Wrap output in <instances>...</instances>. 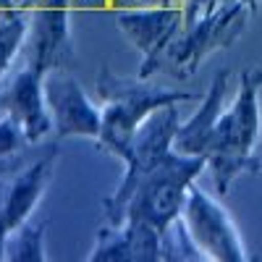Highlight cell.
<instances>
[{
  "label": "cell",
  "mask_w": 262,
  "mask_h": 262,
  "mask_svg": "<svg viewBox=\"0 0 262 262\" xmlns=\"http://www.w3.org/2000/svg\"><path fill=\"white\" fill-rule=\"evenodd\" d=\"M160 242H163V259L165 262H200V259H205V254L194 244V238H191L181 215L165 226Z\"/></svg>",
  "instance_id": "obj_16"
},
{
  "label": "cell",
  "mask_w": 262,
  "mask_h": 262,
  "mask_svg": "<svg viewBox=\"0 0 262 262\" xmlns=\"http://www.w3.org/2000/svg\"><path fill=\"white\" fill-rule=\"evenodd\" d=\"M242 3H247V6L252 8V13H254V11L259 8V3H262V0H242Z\"/></svg>",
  "instance_id": "obj_18"
},
{
  "label": "cell",
  "mask_w": 262,
  "mask_h": 262,
  "mask_svg": "<svg viewBox=\"0 0 262 262\" xmlns=\"http://www.w3.org/2000/svg\"><path fill=\"white\" fill-rule=\"evenodd\" d=\"M53 165H55V149L29 165L16 168V173L8 181L6 202H3V228L8 236L24 226L27 217L34 212L37 202L42 200V194L53 181Z\"/></svg>",
  "instance_id": "obj_12"
},
{
  "label": "cell",
  "mask_w": 262,
  "mask_h": 262,
  "mask_svg": "<svg viewBox=\"0 0 262 262\" xmlns=\"http://www.w3.org/2000/svg\"><path fill=\"white\" fill-rule=\"evenodd\" d=\"M71 0H32L27 60L37 71H71L76 66V48L71 34Z\"/></svg>",
  "instance_id": "obj_5"
},
{
  "label": "cell",
  "mask_w": 262,
  "mask_h": 262,
  "mask_svg": "<svg viewBox=\"0 0 262 262\" xmlns=\"http://www.w3.org/2000/svg\"><path fill=\"white\" fill-rule=\"evenodd\" d=\"M181 126V118H179V105H170V107H163V111L152 113L142 126L139 131L131 139V147L123 158V179L121 184L116 186V191L111 196H105V202H118L123 196L139 184V179L144 173H149L155 168L168 152L173 149V139H176V131Z\"/></svg>",
  "instance_id": "obj_9"
},
{
  "label": "cell",
  "mask_w": 262,
  "mask_h": 262,
  "mask_svg": "<svg viewBox=\"0 0 262 262\" xmlns=\"http://www.w3.org/2000/svg\"><path fill=\"white\" fill-rule=\"evenodd\" d=\"M181 217L194 238V244L205 254V259H215V262L249 259L244 238L238 233L233 217L228 215V210L217 200H212L210 194H205L200 186H191Z\"/></svg>",
  "instance_id": "obj_6"
},
{
  "label": "cell",
  "mask_w": 262,
  "mask_h": 262,
  "mask_svg": "<svg viewBox=\"0 0 262 262\" xmlns=\"http://www.w3.org/2000/svg\"><path fill=\"white\" fill-rule=\"evenodd\" d=\"M221 0H181V8H184V24H191L194 18H200L202 13L212 11Z\"/></svg>",
  "instance_id": "obj_17"
},
{
  "label": "cell",
  "mask_w": 262,
  "mask_h": 262,
  "mask_svg": "<svg viewBox=\"0 0 262 262\" xmlns=\"http://www.w3.org/2000/svg\"><path fill=\"white\" fill-rule=\"evenodd\" d=\"M262 69L249 66L238 76V92L233 102L221 113L207 144V168L212 173L215 189L221 194L231 191V184L244 173H259L262 163L257 158V142L262 131Z\"/></svg>",
  "instance_id": "obj_1"
},
{
  "label": "cell",
  "mask_w": 262,
  "mask_h": 262,
  "mask_svg": "<svg viewBox=\"0 0 262 262\" xmlns=\"http://www.w3.org/2000/svg\"><path fill=\"white\" fill-rule=\"evenodd\" d=\"M45 228H48V223H39V226L24 223L21 228H16L6 242V259H16V262L48 259V254H45Z\"/></svg>",
  "instance_id": "obj_15"
},
{
  "label": "cell",
  "mask_w": 262,
  "mask_h": 262,
  "mask_svg": "<svg viewBox=\"0 0 262 262\" xmlns=\"http://www.w3.org/2000/svg\"><path fill=\"white\" fill-rule=\"evenodd\" d=\"M252 8L242 0H221L212 11L184 24L176 39L168 45L160 74L176 79H189L196 74L200 63L217 50H228L247 29V18Z\"/></svg>",
  "instance_id": "obj_4"
},
{
  "label": "cell",
  "mask_w": 262,
  "mask_h": 262,
  "mask_svg": "<svg viewBox=\"0 0 262 262\" xmlns=\"http://www.w3.org/2000/svg\"><path fill=\"white\" fill-rule=\"evenodd\" d=\"M205 168L207 160L202 155L170 149L149 173H144L123 200L102 202L105 221L113 226H121L123 221H144L163 233L165 226L184 212L186 196Z\"/></svg>",
  "instance_id": "obj_2"
},
{
  "label": "cell",
  "mask_w": 262,
  "mask_h": 262,
  "mask_svg": "<svg viewBox=\"0 0 262 262\" xmlns=\"http://www.w3.org/2000/svg\"><path fill=\"white\" fill-rule=\"evenodd\" d=\"M45 97L55 139L84 137L97 142L102 128V107L92 102V97L84 92L79 79L71 76V71L45 74Z\"/></svg>",
  "instance_id": "obj_8"
},
{
  "label": "cell",
  "mask_w": 262,
  "mask_h": 262,
  "mask_svg": "<svg viewBox=\"0 0 262 262\" xmlns=\"http://www.w3.org/2000/svg\"><path fill=\"white\" fill-rule=\"evenodd\" d=\"M228 79H231V71L223 69L212 76V84L207 95L202 97L200 102V111H196L191 118H186L179 131H176V139H173V149L179 152H186V155H202L207 152V144H210V137L215 131V123L223 113V105H226V92H228ZM207 160V158H205Z\"/></svg>",
  "instance_id": "obj_13"
},
{
  "label": "cell",
  "mask_w": 262,
  "mask_h": 262,
  "mask_svg": "<svg viewBox=\"0 0 262 262\" xmlns=\"http://www.w3.org/2000/svg\"><path fill=\"white\" fill-rule=\"evenodd\" d=\"M97 95L102 100V128L97 137V147L111 152L118 160L126 158L131 139L139 126L163 107L200 100V95L184 90H168V86L149 84L142 76H116L111 69H102L97 76Z\"/></svg>",
  "instance_id": "obj_3"
},
{
  "label": "cell",
  "mask_w": 262,
  "mask_h": 262,
  "mask_svg": "<svg viewBox=\"0 0 262 262\" xmlns=\"http://www.w3.org/2000/svg\"><path fill=\"white\" fill-rule=\"evenodd\" d=\"M29 34V3L8 0L0 13V84H3L11 63L24 50Z\"/></svg>",
  "instance_id": "obj_14"
},
{
  "label": "cell",
  "mask_w": 262,
  "mask_h": 262,
  "mask_svg": "<svg viewBox=\"0 0 262 262\" xmlns=\"http://www.w3.org/2000/svg\"><path fill=\"white\" fill-rule=\"evenodd\" d=\"M0 111L24 131L29 144H39L50 137L53 118L45 97V74L24 63L0 92Z\"/></svg>",
  "instance_id": "obj_10"
},
{
  "label": "cell",
  "mask_w": 262,
  "mask_h": 262,
  "mask_svg": "<svg viewBox=\"0 0 262 262\" xmlns=\"http://www.w3.org/2000/svg\"><path fill=\"white\" fill-rule=\"evenodd\" d=\"M116 27L142 53V66H139L137 76L149 79V76L160 74L165 50L184 27V8L181 6H158V8L118 11Z\"/></svg>",
  "instance_id": "obj_7"
},
{
  "label": "cell",
  "mask_w": 262,
  "mask_h": 262,
  "mask_svg": "<svg viewBox=\"0 0 262 262\" xmlns=\"http://www.w3.org/2000/svg\"><path fill=\"white\" fill-rule=\"evenodd\" d=\"M160 231L144 221L107 223L97 231L90 262H163Z\"/></svg>",
  "instance_id": "obj_11"
}]
</instances>
